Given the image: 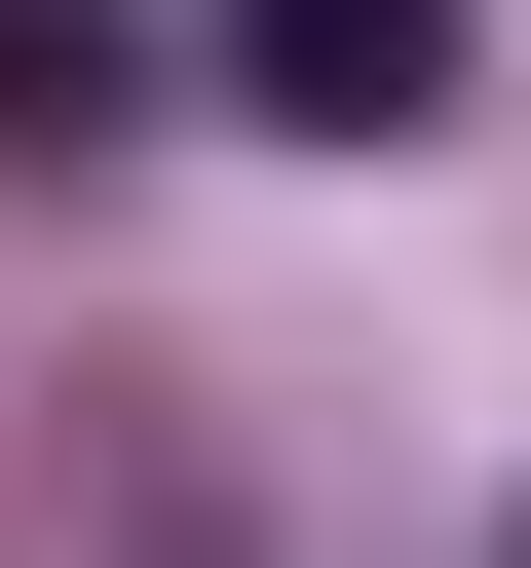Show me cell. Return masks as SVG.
Instances as JSON below:
<instances>
[{
	"instance_id": "6da1fadb",
	"label": "cell",
	"mask_w": 531,
	"mask_h": 568,
	"mask_svg": "<svg viewBox=\"0 0 531 568\" xmlns=\"http://www.w3.org/2000/svg\"><path fill=\"white\" fill-rule=\"evenodd\" d=\"M228 77L304 114V152H418L455 114V0H228Z\"/></svg>"
}]
</instances>
